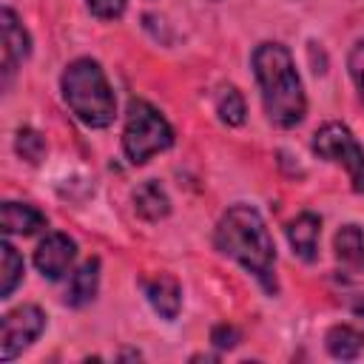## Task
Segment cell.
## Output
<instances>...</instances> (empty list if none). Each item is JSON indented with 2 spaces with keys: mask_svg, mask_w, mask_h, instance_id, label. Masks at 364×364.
<instances>
[{
  "mask_svg": "<svg viewBox=\"0 0 364 364\" xmlns=\"http://www.w3.org/2000/svg\"><path fill=\"white\" fill-rule=\"evenodd\" d=\"M213 245L222 256L236 259L247 273L256 276V282L267 290L276 293V245L273 236L264 225V219L259 216L256 208L250 205H233L222 213L216 233H213Z\"/></svg>",
  "mask_w": 364,
  "mask_h": 364,
  "instance_id": "6da1fadb",
  "label": "cell"
},
{
  "mask_svg": "<svg viewBox=\"0 0 364 364\" xmlns=\"http://www.w3.org/2000/svg\"><path fill=\"white\" fill-rule=\"evenodd\" d=\"M253 74L262 88L264 114L279 128H293L307 114V97L293 54L282 43H259L253 48Z\"/></svg>",
  "mask_w": 364,
  "mask_h": 364,
  "instance_id": "7a4b0ae2",
  "label": "cell"
},
{
  "mask_svg": "<svg viewBox=\"0 0 364 364\" xmlns=\"http://www.w3.org/2000/svg\"><path fill=\"white\" fill-rule=\"evenodd\" d=\"M63 100L71 108V114L88 125V128H105L114 122L117 114V97L108 85V77L102 65L91 57H80L68 63L60 80Z\"/></svg>",
  "mask_w": 364,
  "mask_h": 364,
  "instance_id": "3957f363",
  "label": "cell"
},
{
  "mask_svg": "<svg viewBox=\"0 0 364 364\" xmlns=\"http://www.w3.org/2000/svg\"><path fill=\"white\" fill-rule=\"evenodd\" d=\"M173 145L171 122L145 100H131L122 128V151L131 165H145L154 154L168 151Z\"/></svg>",
  "mask_w": 364,
  "mask_h": 364,
  "instance_id": "277c9868",
  "label": "cell"
},
{
  "mask_svg": "<svg viewBox=\"0 0 364 364\" xmlns=\"http://www.w3.org/2000/svg\"><path fill=\"white\" fill-rule=\"evenodd\" d=\"M313 151L321 159H330L336 165H344V171L350 173L353 191L364 193V148L358 145V139L353 136V131L341 122H324L316 134H313Z\"/></svg>",
  "mask_w": 364,
  "mask_h": 364,
  "instance_id": "5b68a950",
  "label": "cell"
},
{
  "mask_svg": "<svg viewBox=\"0 0 364 364\" xmlns=\"http://www.w3.org/2000/svg\"><path fill=\"white\" fill-rule=\"evenodd\" d=\"M46 330V313L37 304H20L9 310L0 321V361H11L26 347H31Z\"/></svg>",
  "mask_w": 364,
  "mask_h": 364,
  "instance_id": "8992f818",
  "label": "cell"
},
{
  "mask_svg": "<svg viewBox=\"0 0 364 364\" xmlns=\"http://www.w3.org/2000/svg\"><path fill=\"white\" fill-rule=\"evenodd\" d=\"M77 256V242L65 233H48L37 250H34V267L43 273V279L57 282L74 262Z\"/></svg>",
  "mask_w": 364,
  "mask_h": 364,
  "instance_id": "52a82bcc",
  "label": "cell"
},
{
  "mask_svg": "<svg viewBox=\"0 0 364 364\" xmlns=\"http://www.w3.org/2000/svg\"><path fill=\"white\" fill-rule=\"evenodd\" d=\"M0 20H3V85H9L17 65L31 54V37L9 6L3 9Z\"/></svg>",
  "mask_w": 364,
  "mask_h": 364,
  "instance_id": "ba28073f",
  "label": "cell"
},
{
  "mask_svg": "<svg viewBox=\"0 0 364 364\" xmlns=\"http://www.w3.org/2000/svg\"><path fill=\"white\" fill-rule=\"evenodd\" d=\"M318 233H321V219L316 213H299L290 225H287V242L293 247V253L301 262H313L316 250H318Z\"/></svg>",
  "mask_w": 364,
  "mask_h": 364,
  "instance_id": "9c48e42d",
  "label": "cell"
},
{
  "mask_svg": "<svg viewBox=\"0 0 364 364\" xmlns=\"http://www.w3.org/2000/svg\"><path fill=\"white\" fill-rule=\"evenodd\" d=\"M145 296H148L151 307H154L162 318L173 321V318L179 316V307H182V287H179V282H176L173 276L159 273V276H154L151 282H145Z\"/></svg>",
  "mask_w": 364,
  "mask_h": 364,
  "instance_id": "30bf717a",
  "label": "cell"
},
{
  "mask_svg": "<svg viewBox=\"0 0 364 364\" xmlns=\"http://www.w3.org/2000/svg\"><path fill=\"white\" fill-rule=\"evenodd\" d=\"M97 287H100V259H88L71 273L63 299L68 307H85L97 296Z\"/></svg>",
  "mask_w": 364,
  "mask_h": 364,
  "instance_id": "8fae6325",
  "label": "cell"
},
{
  "mask_svg": "<svg viewBox=\"0 0 364 364\" xmlns=\"http://www.w3.org/2000/svg\"><path fill=\"white\" fill-rule=\"evenodd\" d=\"M333 250H336V259L350 270V273H358L364 270V230L358 225H344L336 230L333 236Z\"/></svg>",
  "mask_w": 364,
  "mask_h": 364,
  "instance_id": "7c38bea8",
  "label": "cell"
},
{
  "mask_svg": "<svg viewBox=\"0 0 364 364\" xmlns=\"http://www.w3.org/2000/svg\"><path fill=\"white\" fill-rule=\"evenodd\" d=\"M131 199H134V210L148 222H159V219H165L171 213V199H168L165 188L159 182H154V179L136 185Z\"/></svg>",
  "mask_w": 364,
  "mask_h": 364,
  "instance_id": "4fadbf2b",
  "label": "cell"
},
{
  "mask_svg": "<svg viewBox=\"0 0 364 364\" xmlns=\"http://www.w3.org/2000/svg\"><path fill=\"white\" fill-rule=\"evenodd\" d=\"M46 213L26 202H3V230L6 233H23L31 236L40 228H46Z\"/></svg>",
  "mask_w": 364,
  "mask_h": 364,
  "instance_id": "5bb4252c",
  "label": "cell"
},
{
  "mask_svg": "<svg viewBox=\"0 0 364 364\" xmlns=\"http://www.w3.org/2000/svg\"><path fill=\"white\" fill-rule=\"evenodd\" d=\"M324 344H327V353L333 358H341V361H353L358 358V353L364 350V333L350 327V324H336L327 330L324 336Z\"/></svg>",
  "mask_w": 364,
  "mask_h": 364,
  "instance_id": "9a60e30c",
  "label": "cell"
},
{
  "mask_svg": "<svg viewBox=\"0 0 364 364\" xmlns=\"http://www.w3.org/2000/svg\"><path fill=\"white\" fill-rule=\"evenodd\" d=\"M26 264L23 256L11 247V242H0V296L9 299L14 293V287L23 282Z\"/></svg>",
  "mask_w": 364,
  "mask_h": 364,
  "instance_id": "2e32d148",
  "label": "cell"
},
{
  "mask_svg": "<svg viewBox=\"0 0 364 364\" xmlns=\"http://www.w3.org/2000/svg\"><path fill=\"white\" fill-rule=\"evenodd\" d=\"M216 114H219V119L228 122V125H242V122H245V114H247L242 91L233 88V85H222V88L216 91Z\"/></svg>",
  "mask_w": 364,
  "mask_h": 364,
  "instance_id": "e0dca14e",
  "label": "cell"
},
{
  "mask_svg": "<svg viewBox=\"0 0 364 364\" xmlns=\"http://www.w3.org/2000/svg\"><path fill=\"white\" fill-rule=\"evenodd\" d=\"M14 148H17V154H20L26 162H31V165H37V162L46 156V139H43V134L34 131V128H28V125H23V128L17 131Z\"/></svg>",
  "mask_w": 364,
  "mask_h": 364,
  "instance_id": "ac0fdd59",
  "label": "cell"
},
{
  "mask_svg": "<svg viewBox=\"0 0 364 364\" xmlns=\"http://www.w3.org/2000/svg\"><path fill=\"white\" fill-rule=\"evenodd\" d=\"M347 71H350V77H353V82H355V88H358L361 102H364V40H358V43L353 46V51H350V57H347Z\"/></svg>",
  "mask_w": 364,
  "mask_h": 364,
  "instance_id": "d6986e66",
  "label": "cell"
},
{
  "mask_svg": "<svg viewBox=\"0 0 364 364\" xmlns=\"http://www.w3.org/2000/svg\"><path fill=\"white\" fill-rule=\"evenodd\" d=\"M239 341H242V333H239L233 324H216V327L210 330V344H213L216 350H233Z\"/></svg>",
  "mask_w": 364,
  "mask_h": 364,
  "instance_id": "ffe728a7",
  "label": "cell"
},
{
  "mask_svg": "<svg viewBox=\"0 0 364 364\" xmlns=\"http://www.w3.org/2000/svg\"><path fill=\"white\" fill-rule=\"evenodd\" d=\"M88 11L100 20H117L125 11V0H85Z\"/></svg>",
  "mask_w": 364,
  "mask_h": 364,
  "instance_id": "44dd1931",
  "label": "cell"
}]
</instances>
